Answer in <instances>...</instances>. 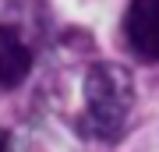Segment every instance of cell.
Masks as SVG:
<instances>
[{"instance_id": "1", "label": "cell", "mask_w": 159, "mask_h": 152, "mask_svg": "<svg viewBox=\"0 0 159 152\" xmlns=\"http://www.w3.org/2000/svg\"><path fill=\"white\" fill-rule=\"evenodd\" d=\"M131 110H134L131 74L120 64H110V60L92 64L85 74V117H81V127L92 138L113 141L124 135Z\"/></svg>"}, {"instance_id": "2", "label": "cell", "mask_w": 159, "mask_h": 152, "mask_svg": "<svg viewBox=\"0 0 159 152\" xmlns=\"http://www.w3.org/2000/svg\"><path fill=\"white\" fill-rule=\"evenodd\" d=\"M124 43L142 64L159 60V0H131L127 4Z\"/></svg>"}, {"instance_id": "3", "label": "cell", "mask_w": 159, "mask_h": 152, "mask_svg": "<svg viewBox=\"0 0 159 152\" xmlns=\"http://www.w3.org/2000/svg\"><path fill=\"white\" fill-rule=\"evenodd\" d=\"M32 71V50L14 25H0V92L18 89Z\"/></svg>"}, {"instance_id": "4", "label": "cell", "mask_w": 159, "mask_h": 152, "mask_svg": "<svg viewBox=\"0 0 159 152\" xmlns=\"http://www.w3.org/2000/svg\"><path fill=\"white\" fill-rule=\"evenodd\" d=\"M0 152H7V131L0 127Z\"/></svg>"}]
</instances>
